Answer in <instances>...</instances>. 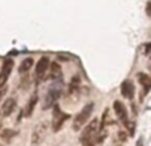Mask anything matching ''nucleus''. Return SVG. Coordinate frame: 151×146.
Here are the masks:
<instances>
[{
  "label": "nucleus",
  "mask_w": 151,
  "mask_h": 146,
  "mask_svg": "<svg viewBox=\"0 0 151 146\" xmlns=\"http://www.w3.org/2000/svg\"><path fill=\"white\" fill-rule=\"evenodd\" d=\"M50 77L53 78V80H57V78L61 77V66L58 63H52L50 64Z\"/></svg>",
  "instance_id": "obj_15"
},
{
  "label": "nucleus",
  "mask_w": 151,
  "mask_h": 146,
  "mask_svg": "<svg viewBox=\"0 0 151 146\" xmlns=\"http://www.w3.org/2000/svg\"><path fill=\"white\" fill-rule=\"evenodd\" d=\"M0 146H4V145H1V144H0Z\"/></svg>",
  "instance_id": "obj_23"
},
{
  "label": "nucleus",
  "mask_w": 151,
  "mask_h": 146,
  "mask_svg": "<svg viewBox=\"0 0 151 146\" xmlns=\"http://www.w3.org/2000/svg\"><path fill=\"white\" fill-rule=\"evenodd\" d=\"M118 137H121L122 141H126V134L123 133V132H119V133H118Z\"/></svg>",
  "instance_id": "obj_17"
},
{
  "label": "nucleus",
  "mask_w": 151,
  "mask_h": 146,
  "mask_svg": "<svg viewBox=\"0 0 151 146\" xmlns=\"http://www.w3.org/2000/svg\"><path fill=\"white\" fill-rule=\"evenodd\" d=\"M149 52H150V44H147L146 45V52H145V53H146V55H149Z\"/></svg>",
  "instance_id": "obj_19"
},
{
  "label": "nucleus",
  "mask_w": 151,
  "mask_h": 146,
  "mask_svg": "<svg viewBox=\"0 0 151 146\" xmlns=\"http://www.w3.org/2000/svg\"><path fill=\"white\" fill-rule=\"evenodd\" d=\"M138 81L141 82V85L143 86L145 93H149V90L151 88V78H150V76L147 74V73H143V72L138 73Z\"/></svg>",
  "instance_id": "obj_12"
},
{
  "label": "nucleus",
  "mask_w": 151,
  "mask_h": 146,
  "mask_svg": "<svg viewBox=\"0 0 151 146\" xmlns=\"http://www.w3.org/2000/svg\"><path fill=\"white\" fill-rule=\"evenodd\" d=\"M114 112L115 114H117V117L119 118V121H122L125 125H129L127 122V109H126V106L122 104L121 101H114Z\"/></svg>",
  "instance_id": "obj_8"
},
{
  "label": "nucleus",
  "mask_w": 151,
  "mask_h": 146,
  "mask_svg": "<svg viewBox=\"0 0 151 146\" xmlns=\"http://www.w3.org/2000/svg\"><path fill=\"white\" fill-rule=\"evenodd\" d=\"M138 146H143V145H142V141H139V142H138Z\"/></svg>",
  "instance_id": "obj_21"
},
{
  "label": "nucleus",
  "mask_w": 151,
  "mask_h": 146,
  "mask_svg": "<svg viewBox=\"0 0 151 146\" xmlns=\"http://www.w3.org/2000/svg\"><path fill=\"white\" fill-rule=\"evenodd\" d=\"M93 109H94V104H88V105H85V106L82 108V109L80 110V112L77 113V116L74 117V121H73V130L74 132H78V130H81V129L85 126V124L88 122V120H89V117L91 116V112H93Z\"/></svg>",
  "instance_id": "obj_3"
},
{
  "label": "nucleus",
  "mask_w": 151,
  "mask_h": 146,
  "mask_svg": "<svg viewBox=\"0 0 151 146\" xmlns=\"http://www.w3.org/2000/svg\"><path fill=\"white\" fill-rule=\"evenodd\" d=\"M48 68H49V59L47 56L41 57L36 64V68H35V72H36V77L37 78H42L47 73Z\"/></svg>",
  "instance_id": "obj_7"
},
{
  "label": "nucleus",
  "mask_w": 151,
  "mask_h": 146,
  "mask_svg": "<svg viewBox=\"0 0 151 146\" xmlns=\"http://www.w3.org/2000/svg\"><path fill=\"white\" fill-rule=\"evenodd\" d=\"M121 93L125 98L131 100L134 97V93H135V88H134V84L129 80H125L121 85Z\"/></svg>",
  "instance_id": "obj_10"
},
{
  "label": "nucleus",
  "mask_w": 151,
  "mask_h": 146,
  "mask_svg": "<svg viewBox=\"0 0 151 146\" xmlns=\"http://www.w3.org/2000/svg\"><path fill=\"white\" fill-rule=\"evenodd\" d=\"M78 84H80V77H78V76H74V77L72 78L70 84H69V92H70V93H73L76 89L78 88Z\"/></svg>",
  "instance_id": "obj_16"
},
{
  "label": "nucleus",
  "mask_w": 151,
  "mask_h": 146,
  "mask_svg": "<svg viewBox=\"0 0 151 146\" xmlns=\"http://www.w3.org/2000/svg\"><path fill=\"white\" fill-rule=\"evenodd\" d=\"M98 126H99L98 118L91 120L88 124V126H85V129L82 130L80 137V141L82 144H85V146H93L97 142L96 136H97V132H98Z\"/></svg>",
  "instance_id": "obj_1"
},
{
  "label": "nucleus",
  "mask_w": 151,
  "mask_h": 146,
  "mask_svg": "<svg viewBox=\"0 0 151 146\" xmlns=\"http://www.w3.org/2000/svg\"><path fill=\"white\" fill-rule=\"evenodd\" d=\"M15 106H16V100L7 98L0 106V117H8L15 110Z\"/></svg>",
  "instance_id": "obj_9"
},
{
  "label": "nucleus",
  "mask_w": 151,
  "mask_h": 146,
  "mask_svg": "<svg viewBox=\"0 0 151 146\" xmlns=\"http://www.w3.org/2000/svg\"><path fill=\"white\" fill-rule=\"evenodd\" d=\"M33 59L32 57H28V59H25V60L23 61V63L20 64V66H19V72L20 73H27L29 71V69L33 66Z\"/></svg>",
  "instance_id": "obj_14"
},
{
  "label": "nucleus",
  "mask_w": 151,
  "mask_h": 146,
  "mask_svg": "<svg viewBox=\"0 0 151 146\" xmlns=\"http://www.w3.org/2000/svg\"><path fill=\"white\" fill-rule=\"evenodd\" d=\"M12 69H13V60L12 59H5L4 63H3L1 69H0V89L4 88L7 80L9 78Z\"/></svg>",
  "instance_id": "obj_6"
},
{
  "label": "nucleus",
  "mask_w": 151,
  "mask_h": 146,
  "mask_svg": "<svg viewBox=\"0 0 151 146\" xmlns=\"http://www.w3.org/2000/svg\"><path fill=\"white\" fill-rule=\"evenodd\" d=\"M37 100H39L37 94H33V96L29 98V101L27 102L25 108H24V116H25V117H31V116L33 114L35 108H36V104H37Z\"/></svg>",
  "instance_id": "obj_11"
},
{
  "label": "nucleus",
  "mask_w": 151,
  "mask_h": 146,
  "mask_svg": "<svg viewBox=\"0 0 151 146\" xmlns=\"http://www.w3.org/2000/svg\"><path fill=\"white\" fill-rule=\"evenodd\" d=\"M0 129H1V124H0Z\"/></svg>",
  "instance_id": "obj_22"
},
{
  "label": "nucleus",
  "mask_w": 151,
  "mask_h": 146,
  "mask_svg": "<svg viewBox=\"0 0 151 146\" xmlns=\"http://www.w3.org/2000/svg\"><path fill=\"white\" fill-rule=\"evenodd\" d=\"M48 130H49V122H48V121H42V122L37 124L33 128L32 134H31V145L39 146L45 139V137H47V134H48Z\"/></svg>",
  "instance_id": "obj_4"
},
{
  "label": "nucleus",
  "mask_w": 151,
  "mask_h": 146,
  "mask_svg": "<svg viewBox=\"0 0 151 146\" xmlns=\"http://www.w3.org/2000/svg\"><path fill=\"white\" fill-rule=\"evenodd\" d=\"M147 15H150V3L147 4Z\"/></svg>",
  "instance_id": "obj_20"
},
{
  "label": "nucleus",
  "mask_w": 151,
  "mask_h": 146,
  "mask_svg": "<svg viewBox=\"0 0 151 146\" xmlns=\"http://www.w3.org/2000/svg\"><path fill=\"white\" fill-rule=\"evenodd\" d=\"M5 92H7V88H5V86H4V88H1V89H0V100L3 98V96H4V93H5Z\"/></svg>",
  "instance_id": "obj_18"
},
{
  "label": "nucleus",
  "mask_w": 151,
  "mask_h": 146,
  "mask_svg": "<svg viewBox=\"0 0 151 146\" xmlns=\"http://www.w3.org/2000/svg\"><path fill=\"white\" fill-rule=\"evenodd\" d=\"M69 118H70V114L61 112L60 106H58L57 104L53 105V122H52L53 130H55V132L61 130L64 122H65V121H68Z\"/></svg>",
  "instance_id": "obj_5"
},
{
  "label": "nucleus",
  "mask_w": 151,
  "mask_h": 146,
  "mask_svg": "<svg viewBox=\"0 0 151 146\" xmlns=\"http://www.w3.org/2000/svg\"><path fill=\"white\" fill-rule=\"evenodd\" d=\"M17 134V132L13 129L5 128V129H0V138L4 142H9L12 138H15V136Z\"/></svg>",
  "instance_id": "obj_13"
},
{
  "label": "nucleus",
  "mask_w": 151,
  "mask_h": 146,
  "mask_svg": "<svg viewBox=\"0 0 151 146\" xmlns=\"http://www.w3.org/2000/svg\"><path fill=\"white\" fill-rule=\"evenodd\" d=\"M61 93H63V82H61V81H56V82L49 88L48 93L45 94L42 109H49V108H52L53 105L57 102V100L60 98Z\"/></svg>",
  "instance_id": "obj_2"
}]
</instances>
